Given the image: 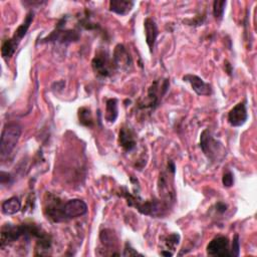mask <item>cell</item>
<instances>
[{
  "label": "cell",
  "mask_w": 257,
  "mask_h": 257,
  "mask_svg": "<svg viewBox=\"0 0 257 257\" xmlns=\"http://www.w3.org/2000/svg\"><path fill=\"white\" fill-rule=\"evenodd\" d=\"M239 251H240V243H239V236L238 234H236L233 238V242H232V249L230 251L231 256H238L239 255Z\"/></svg>",
  "instance_id": "obj_24"
},
{
  "label": "cell",
  "mask_w": 257,
  "mask_h": 257,
  "mask_svg": "<svg viewBox=\"0 0 257 257\" xmlns=\"http://www.w3.org/2000/svg\"><path fill=\"white\" fill-rule=\"evenodd\" d=\"M222 183H223L224 187H227V188L231 187V186L233 185V183H234L233 175H232L230 172L224 174V175H223V178H222Z\"/></svg>",
  "instance_id": "obj_25"
},
{
  "label": "cell",
  "mask_w": 257,
  "mask_h": 257,
  "mask_svg": "<svg viewBox=\"0 0 257 257\" xmlns=\"http://www.w3.org/2000/svg\"><path fill=\"white\" fill-rule=\"evenodd\" d=\"M132 255H140V254L137 251H135L134 248H132L129 243H127L125 252H124V256H132Z\"/></svg>",
  "instance_id": "obj_26"
},
{
  "label": "cell",
  "mask_w": 257,
  "mask_h": 257,
  "mask_svg": "<svg viewBox=\"0 0 257 257\" xmlns=\"http://www.w3.org/2000/svg\"><path fill=\"white\" fill-rule=\"evenodd\" d=\"M144 27L146 34V43L150 49V52L152 53L159 35L158 28L156 23L152 19H146L144 22Z\"/></svg>",
  "instance_id": "obj_13"
},
{
  "label": "cell",
  "mask_w": 257,
  "mask_h": 257,
  "mask_svg": "<svg viewBox=\"0 0 257 257\" xmlns=\"http://www.w3.org/2000/svg\"><path fill=\"white\" fill-rule=\"evenodd\" d=\"M119 143H120V146L127 152H131L132 150L135 149L137 142L135 139V135L131 131V129L123 127L120 130Z\"/></svg>",
  "instance_id": "obj_14"
},
{
  "label": "cell",
  "mask_w": 257,
  "mask_h": 257,
  "mask_svg": "<svg viewBox=\"0 0 257 257\" xmlns=\"http://www.w3.org/2000/svg\"><path fill=\"white\" fill-rule=\"evenodd\" d=\"M22 136V127L18 124H9L5 127L0 141V156L2 159L10 156L17 147Z\"/></svg>",
  "instance_id": "obj_2"
},
{
  "label": "cell",
  "mask_w": 257,
  "mask_h": 257,
  "mask_svg": "<svg viewBox=\"0 0 257 257\" xmlns=\"http://www.w3.org/2000/svg\"><path fill=\"white\" fill-rule=\"evenodd\" d=\"M100 239L102 241V243L107 246V247H116L117 246V243H118V239H117V236L115 234L114 231L110 230V229H105L101 232V235H100Z\"/></svg>",
  "instance_id": "obj_20"
},
{
  "label": "cell",
  "mask_w": 257,
  "mask_h": 257,
  "mask_svg": "<svg viewBox=\"0 0 257 257\" xmlns=\"http://www.w3.org/2000/svg\"><path fill=\"white\" fill-rule=\"evenodd\" d=\"M216 210L220 213H224L227 210V205L224 204L223 202H218L216 204Z\"/></svg>",
  "instance_id": "obj_28"
},
{
  "label": "cell",
  "mask_w": 257,
  "mask_h": 257,
  "mask_svg": "<svg viewBox=\"0 0 257 257\" xmlns=\"http://www.w3.org/2000/svg\"><path fill=\"white\" fill-rule=\"evenodd\" d=\"M248 119L246 105L244 102L237 104L228 114V122L232 127H241Z\"/></svg>",
  "instance_id": "obj_11"
},
{
  "label": "cell",
  "mask_w": 257,
  "mask_h": 257,
  "mask_svg": "<svg viewBox=\"0 0 257 257\" xmlns=\"http://www.w3.org/2000/svg\"><path fill=\"white\" fill-rule=\"evenodd\" d=\"M34 18H35V14H34L33 12H31V13L28 14V16H27L25 22H24V23L19 27V29L16 31V34H15V36L13 37L14 40H16L18 43H21V41L26 37V35H27V33H28V31H29V29H30V27H31L33 21H34Z\"/></svg>",
  "instance_id": "obj_17"
},
{
  "label": "cell",
  "mask_w": 257,
  "mask_h": 257,
  "mask_svg": "<svg viewBox=\"0 0 257 257\" xmlns=\"http://www.w3.org/2000/svg\"><path fill=\"white\" fill-rule=\"evenodd\" d=\"M118 118V102L116 99H110L106 105V120L109 123H115Z\"/></svg>",
  "instance_id": "obj_18"
},
{
  "label": "cell",
  "mask_w": 257,
  "mask_h": 257,
  "mask_svg": "<svg viewBox=\"0 0 257 257\" xmlns=\"http://www.w3.org/2000/svg\"><path fill=\"white\" fill-rule=\"evenodd\" d=\"M207 253L211 256H231L228 238L225 236H219L214 238L207 245Z\"/></svg>",
  "instance_id": "obj_9"
},
{
  "label": "cell",
  "mask_w": 257,
  "mask_h": 257,
  "mask_svg": "<svg viewBox=\"0 0 257 257\" xmlns=\"http://www.w3.org/2000/svg\"><path fill=\"white\" fill-rule=\"evenodd\" d=\"M94 72L100 77H110L115 70L113 60H111L109 54L104 51L97 53L96 57L92 62Z\"/></svg>",
  "instance_id": "obj_6"
},
{
  "label": "cell",
  "mask_w": 257,
  "mask_h": 257,
  "mask_svg": "<svg viewBox=\"0 0 257 257\" xmlns=\"http://www.w3.org/2000/svg\"><path fill=\"white\" fill-rule=\"evenodd\" d=\"M226 2H214L213 4V16L216 20H221L225 12Z\"/></svg>",
  "instance_id": "obj_23"
},
{
  "label": "cell",
  "mask_w": 257,
  "mask_h": 257,
  "mask_svg": "<svg viewBox=\"0 0 257 257\" xmlns=\"http://www.w3.org/2000/svg\"><path fill=\"white\" fill-rule=\"evenodd\" d=\"M19 45H20V43H18V42H17L16 40H14L13 38H12L11 40H8V41L4 44V46H3V50H2L3 57H4L5 59H11V58L15 55L16 51L18 50Z\"/></svg>",
  "instance_id": "obj_21"
},
{
  "label": "cell",
  "mask_w": 257,
  "mask_h": 257,
  "mask_svg": "<svg viewBox=\"0 0 257 257\" xmlns=\"http://www.w3.org/2000/svg\"><path fill=\"white\" fill-rule=\"evenodd\" d=\"M79 119H80V123L83 126L86 127H90L92 128L94 126V119L91 113L90 109L87 108H82L79 111Z\"/></svg>",
  "instance_id": "obj_22"
},
{
  "label": "cell",
  "mask_w": 257,
  "mask_h": 257,
  "mask_svg": "<svg viewBox=\"0 0 257 257\" xmlns=\"http://www.w3.org/2000/svg\"><path fill=\"white\" fill-rule=\"evenodd\" d=\"M123 196L126 197L128 204L130 206L135 207L140 211L142 214L145 215H150V216H159L163 214V206L160 202L158 201H144L138 196L132 195L130 192H128L125 189V192L123 193Z\"/></svg>",
  "instance_id": "obj_3"
},
{
  "label": "cell",
  "mask_w": 257,
  "mask_h": 257,
  "mask_svg": "<svg viewBox=\"0 0 257 257\" xmlns=\"http://www.w3.org/2000/svg\"><path fill=\"white\" fill-rule=\"evenodd\" d=\"M184 82L189 83L193 91L199 96H210L212 94V88L209 84L205 83L201 78L194 75H186L183 78Z\"/></svg>",
  "instance_id": "obj_12"
},
{
  "label": "cell",
  "mask_w": 257,
  "mask_h": 257,
  "mask_svg": "<svg viewBox=\"0 0 257 257\" xmlns=\"http://www.w3.org/2000/svg\"><path fill=\"white\" fill-rule=\"evenodd\" d=\"M27 236V224L22 225H13L7 224L2 229V239H0V247L5 249L6 246H9L13 242L19 240L21 237Z\"/></svg>",
  "instance_id": "obj_5"
},
{
  "label": "cell",
  "mask_w": 257,
  "mask_h": 257,
  "mask_svg": "<svg viewBox=\"0 0 257 257\" xmlns=\"http://www.w3.org/2000/svg\"><path fill=\"white\" fill-rule=\"evenodd\" d=\"M179 241H180L179 234H170V235H168L164 240V244H165V247H166L165 250H167V251H162L161 254L165 255V256H172L174 253H172L169 250H172L174 252L176 246L179 244Z\"/></svg>",
  "instance_id": "obj_19"
},
{
  "label": "cell",
  "mask_w": 257,
  "mask_h": 257,
  "mask_svg": "<svg viewBox=\"0 0 257 257\" xmlns=\"http://www.w3.org/2000/svg\"><path fill=\"white\" fill-rule=\"evenodd\" d=\"M113 64L115 69L120 70H129L132 67V58L123 45H118L116 47L113 57Z\"/></svg>",
  "instance_id": "obj_10"
},
{
  "label": "cell",
  "mask_w": 257,
  "mask_h": 257,
  "mask_svg": "<svg viewBox=\"0 0 257 257\" xmlns=\"http://www.w3.org/2000/svg\"><path fill=\"white\" fill-rule=\"evenodd\" d=\"M2 208L6 215H15L21 211L22 203L18 197H12L3 203Z\"/></svg>",
  "instance_id": "obj_16"
},
{
  "label": "cell",
  "mask_w": 257,
  "mask_h": 257,
  "mask_svg": "<svg viewBox=\"0 0 257 257\" xmlns=\"http://www.w3.org/2000/svg\"><path fill=\"white\" fill-rule=\"evenodd\" d=\"M88 212V205L81 199H72L64 203L63 217L64 221L75 219L85 215Z\"/></svg>",
  "instance_id": "obj_7"
},
{
  "label": "cell",
  "mask_w": 257,
  "mask_h": 257,
  "mask_svg": "<svg viewBox=\"0 0 257 257\" xmlns=\"http://www.w3.org/2000/svg\"><path fill=\"white\" fill-rule=\"evenodd\" d=\"M11 175L9 173H6V172H2V177H0V180H2V184L3 185H6L7 183L9 184L10 181H11Z\"/></svg>",
  "instance_id": "obj_27"
},
{
  "label": "cell",
  "mask_w": 257,
  "mask_h": 257,
  "mask_svg": "<svg viewBox=\"0 0 257 257\" xmlns=\"http://www.w3.org/2000/svg\"><path fill=\"white\" fill-rule=\"evenodd\" d=\"M200 147L205 156L212 162H220L226 156L225 148L212 136L209 130H204L202 132L200 137Z\"/></svg>",
  "instance_id": "obj_1"
},
{
  "label": "cell",
  "mask_w": 257,
  "mask_h": 257,
  "mask_svg": "<svg viewBox=\"0 0 257 257\" xmlns=\"http://www.w3.org/2000/svg\"><path fill=\"white\" fill-rule=\"evenodd\" d=\"M64 26L59 24L57 30L53 32L50 37L44 40V43L56 42L60 44H71L80 40V35L76 31L72 30H63Z\"/></svg>",
  "instance_id": "obj_8"
},
{
  "label": "cell",
  "mask_w": 257,
  "mask_h": 257,
  "mask_svg": "<svg viewBox=\"0 0 257 257\" xmlns=\"http://www.w3.org/2000/svg\"><path fill=\"white\" fill-rule=\"evenodd\" d=\"M135 4L126 0H112L110 3V11L119 16H126L133 10Z\"/></svg>",
  "instance_id": "obj_15"
},
{
  "label": "cell",
  "mask_w": 257,
  "mask_h": 257,
  "mask_svg": "<svg viewBox=\"0 0 257 257\" xmlns=\"http://www.w3.org/2000/svg\"><path fill=\"white\" fill-rule=\"evenodd\" d=\"M169 86H170L169 80L155 81L152 84V86L150 87V89L148 90L147 100H146L144 106H141V108L155 110L159 106L162 98L167 93Z\"/></svg>",
  "instance_id": "obj_4"
}]
</instances>
